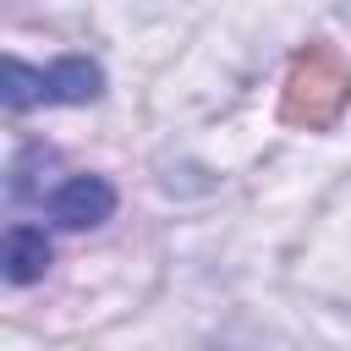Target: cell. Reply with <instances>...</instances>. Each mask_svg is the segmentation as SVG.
Returning a JSON list of instances; mask_svg holds the SVG:
<instances>
[{
    "mask_svg": "<svg viewBox=\"0 0 351 351\" xmlns=\"http://www.w3.org/2000/svg\"><path fill=\"white\" fill-rule=\"evenodd\" d=\"M351 104V66L335 44H307L291 71H285V121L291 126H307V132H324L340 121V110Z\"/></svg>",
    "mask_w": 351,
    "mask_h": 351,
    "instance_id": "7a4b0ae2",
    "label": "cell"
},
{
    "mask_svg": "<svg viewBox=\"0 0 351 351\" xmlns=\"http://www.w3.org/2000/svg\"><path fill=\"white\" fill-rule=\"evenodd\" d=\"M99 88H104V71L88 55H60L49 66H27L22 55L5 60V110L11 115L38 110V104H88V99H99Z\"/></svg>",
    "mask_w": 351,
    "mask_h": 351,
    "instance_id": "3957f363",
    "label": "cell"
},
{
    "mask_svg": "<svg viewBox=\"0 0 351 351\" xmlns=\"http://www.w3.org/2000/svg\"><path fill=\"white\" fill-rule=\"evenodd\" d=\"M49 269V241L38 225H11L5 230V280L11 285H27Z\"/></svg>",
    "mask_w": 351,
    "mask_h": 351,
    "instance_id": "277c9868",
    "label": "cell"
},
{
    "mask_svg": "<svg viewBox=\"0 0 351 351\" xmlns=\"http://www.w3.org/2000/svg\"><path fill=\"white\" fill-rule=\"evenodd\" d=\"M11 197L33 203L38 214H49L66 230H93L115 214V186L104 176L88 170H60L49 148H27L11 165Z\"/></svg>",
    "mask_w": 351,
    "mask_h": 351,
    "instance_id": "6da1fadb",
    "label": "cell"
}]
</instances>
